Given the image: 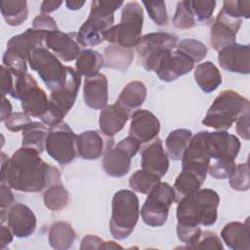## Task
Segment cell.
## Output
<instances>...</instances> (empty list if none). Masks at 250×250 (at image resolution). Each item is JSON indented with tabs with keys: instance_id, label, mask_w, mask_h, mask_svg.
<instances>
[{
	"instance_id": "obj_32",
	"label": "cell",
	"mask_w": 250,
	"mask_h": 250,
	"mask_svg": "<svg viewBox=\"0 0 250 250\" xmlns=\"http://www.w3.org/2000/svg\"><path fill=\"white\" fill-rule=\"evenodd\" d=\"M0 5L2 17L7 24L18 26L26 21L28 8L25 0H3Z\"/></svg>"
},
{
	"instance_id": "obj_2",
	"label": "cell",
	"mask_w": 250,
	"mask_h": 250,
	"mask_svg": "<svg viewBox=\"0 0 250 250\" xmlns=\"http://www.w3.org/2000/svg\"><path fill=\"white\" fill-rule=\"evenodd\" d=\"M220 197L210 188L198 189L179 200L177 205V236L187 246L194 243L200 233V226H212L218 217Z\"/></svg>"
},
{
	"instance_id": "obj_7",
	"label": "cell",
	"mask_w": 250,
	"mask_h": 250,
	"mask_svg": "<svg viewBox=\"0 0 250 250\" xmlns=\"http://www.w3.org/2000/svg\"><path fill=\"white\" fill-rule=\"evenodd\" d=\"M65 69L64 82L51 92L47 111L40 118L49 127L56 126L63 121L64 116L73 106L79 91L81 75L71 66H65Z\"/></svg>"
},
{
	"instance_id": "obj_47",
	"label": "cell",
	"mask_w": 250,
	"mask_h": 250,
	"mask_svg": "<svg viewBox=\"0 0 250 250\" xmlns=\"http://www.w3.org/2000/svg\"><path fill=\"white\" fill-rule=\"evenodd\" d=\"M0 208H1V222L4 223L7 219L8 210L14 205L15 199L11 188L5 184H1L0 189Z\"/></svg>"
},
{
	"instance_id": "obj_14",
	"label": "cell",
	"mask_w": 250,
	"mask_h": 250,
	"mask_svg": "<svg viewBox=\"0 0 250 250\" xmlns=\"http://www.w3.org/2000/svg\"><path fill=\"white\" fill-rule=\"evenodd\" d=\"M140 142L128 136L109 148L103 157V169L109 177H123L130 171L131 159L140 148Z\"/></svg>"
},
{
	"instance_id": "obj_15",
	"label": "cell",
	"mask_w": 250,
	"mask_h": 250,
	"mask_svg": "<svg viewBox=\"0 0 250 250\" xmlns=\"http://www.w3.org/2000/svg\"><path fill=\"white\" fill-rule=\"evenodd\" d=\"M208 131H200L191 137L182 156V170L206 179L210 157L207 148Z\"/></svg>"
},
{
	"instance_id": "obj_36",
	"label": "cell",
	"mask_w": 250,
	"mask_h": 250,
	"mask_svg": "<svg viewBox=\"0 0 250 250\" xmlns=\"http://www.w3.org/2000/svg\"><path fill=\"white\" fill-rule=\"evenodd\" d=\"M204 181L197 175L188 171L182 170V172L176 178L174 186L172 187L175 202L178 203L179 200H181L183 197L200 189Z\"/></svg>"
},
{
	"instance_id": "obj_49",
	"label": "cell",
	"mask_w": 250,
	"mask_h": 250,
	"mask_svg": "<svg viewBox=\"0 0 250 250\" xmlns=\"http://www.w3.org/2000/svg\"><path fill=\"white\" fill-rule=\"evenodd\" d=\"M15 75L5 65H1V93L2 96L11 95L14 88Z\"/></svg>"
},
{
	"instance_id": "obj_29",
	"label": "cell",
	"mask_w": 250,
	"mask_h": 250,
	"mask_svg": "<svg viewBox=\"0 0 250 250\" xmlns=\"http://www.w3.org/2000/svg\"><path fill=\"white\" fill-rule=\"evenodd\" d=\"M146 98V87L139 80H134L126 84L118 96L117 103L129 111L139 108Z\"/></svg>"
},
{
	"instance_id": "obj_27",
	"label": "cell",
	"mask_w": 250,
	"mask_h": 250,
	"mask_svg": "<svg viewBox=\"0 0 250 250\" xmlns=\"http://www.w3.org/2000/svg\"><path fill=\"white\" fill-rule=\"evenodd\" d=\"M221 237L228 247L233 250L250 249V226L249 218L244 223L230 222L227 224L222 231Z\"/></svg>"
},
{
	"instance_id": "obj_23",
	"label": "cell",
	"mask_w": 250,
	"mask_h": 250,
	"mask_svg": "<svg viewBox=\"0 0 250 250\" xmlns=\"http://www.w3.org/2000/svg\"><path fill=\"white\" fill-rule=\"evenodd\" d=\"M7 223L14 235L24 238L34 232L37 220L28 206L22 203H16L8 210Z\"/></svg>"
},
{
	"instance_id": "obj_1",
	"label": "cell",
	"mask_w": 250,
	"mask_h": 250,
	"mask_svg": "<svg viewBox=\"0 0 250 250\" xmlns=\"http://www.w3.org/2000/svg\"><path fill=\"white\" fill-rule=\"evenodd\" d=\"M36 150L21 146L8 158L1 152V184L19 191L39 192L61 183L57 167L46 163Z\"/></svg>"
},
{
	"instance_id": "obj_50",
	"label": "cell",
	"mask_w": 250,
	"mask_h": 250,
	"mask_svg": "<svg viewBox=\"0 0 250 250\" xmlns=\"http://www.w3.org/2000/svg\"><path fill=\"white\" fill-rule=\"evenodd\" d=\"M236 133L244 140H249V111L240 115L236 120Z\"/></svg>"
},
{
	"instance_id": "obj_21",
	"label": "cell",
	"mask_w": 250,
	"mask_h": 250,
	"mask_svg": "<svg viewBox=\"0 0 250 250\" xmlns=\"http://www.w3.org/2000/svg\"><path fill=\"white\" fill-rule=\"evenodd\" d=\"M104 136H102L98 131L94 130L82 132L79 136H77V154L86 160L100 158L113 146L112 138H107L104 140Z\"/></svg>"
},
{
	"instance_id": "obj_53",
	"label": "cell",
	"mask_w": 250,
	"mask_h": 250,
	"mask_svg": "<svg viewBox=\"0 0 250 250\" xmlns=\"http://www.w3.org/2000/svg\"><path fill=\"white\" fill-rule=\"evenodd\" d=\"M62 4V1H56V0H46L43 1L41 6H40V11L41 14L48 15L49 13H52L60 8V6Z\"/></svg>"
},
{
	"instance_id": "obj_24",
	"label": "cell",
	"mask_w": 250,
	"mask_h": 250,
	"mask_svg": "<svg viewBox=\"0 0 250 250\" xmlns=\"http://www.w3.org/2000/svg\"><path fill=\"white\" fill-rule=\"evenodd\" d=\"M83 98L85 104L93 109H103L108 101V86L106 76L98 73L86 77L83 86Z\"/></svg>"
},
{
	"instance_id": "obj_48",
	"label": "cell",
	"mask_w": 250,
	"mask_h": 250,
	"mask_svg": "<svg viewBox=\"0 0 250 250\" xmlns=\"http://www.w3.org/2000/svg\"><path fill=\"white\" fill-rule=\"evenodd\" d=\"M32 28L45 32L59 29L56 21L52 17L45 14H40L34 18L32 21Z\"/></svg>"
},
{
	"instance_id": "obj_11",
	"label": "cell",
	"mask_w": 250,
	"mask_h": 250,
	"mask_svg": "<svg viewBox=\"0 0 250 250\" xmlns=\"http://www.w3.org/2000/svg\"><path fill=\"white\" fill-rule=\"evenodd\" d=\"M173 202H175L173 188L168 183L159 182L147 193L142 206L141 216L144 223L153 228L163 226Z\"/></svg>"
},
{
	"instance_id": "obj_44",
	"label": "cell",
	"mask_w": 250,
	"mask_h": 250,
	"mask_svg": "<svg viewBox=\"0 0 250 250\" xmlns=\"http://www.w3.org/2000/svg\"><path fill=\"white\" fill-rule=\"evenodd\" d=\"M227 15L234 19H249L250 17V1H224L221 9Z\"/></svg>"
},
{
	"instance_id": "obj_55",
	"label": "cell",
	"mask_w": 250,
	"mask_h": 250,
	"mask_svg": "<svg viewBox=\"0 0 250 250\" xmlns=\"http://www.w3.org/2000/svg\"><path fill=\"white\" fill-rule=\"evenodd\" d=\"M84 4H85V1H79V0H70V1L65 2L67 9L73 10V11L81 9Z\"/></svg>"
},
{
	"instance_id": "obj_26",
	"label": "cell",
	"mask_w": 250,
	"mask_h": 250,
	"mask_svg": "<svg viewBox=\"0 0 250 250\" xmlns=\"http://www.w3.org/2000/svg\"><path fill=\"white\" fill-rule=\"evenodd\" d=\"M47 32L34 28H27L23 33L11 37L7 42L6 51L21 59L27 60L31 50L43 46Z\"/></svg>"
},
{
	"instance_id": "obj_46",
	"label": "cell",
	"mask_w": 250,
	"mask_h": 250,
	"mask_svg": "<svg viewBox=\"0 0 250 250\" xmlns=\"http://www.w3.org/2000/svg\"><path fill=\"white\" fill-rule=\"evenodd\" d=\"M5 127L11 132L23 131L31 122L30 116L24 112H14L12 115L4 121Z\"/></svg>"
},
{
	"instance_id": "obj_28",
	"label": "cell",
	"mask_w": 250,
	"mask_h": 250,
	"mask_svg": "<svg viewBox=\"0 0 250 250\" xmlns=\"http://www.w3.org/2000/svg\"><path fill=\"white\" fill-rule=\"evenodd\" d=\"M194 80L204 93L215 91L222 83V74L212 62H204L196 65L194 69Z\"/></svg>"
},
{
	"instance_id": "obj_9",
	"label": "cell",
	"mask_w": 250,
	"mask_h": 250,
	"mask_svg": "<svg viewBox=\"0 0 250 250\" xmlns=\"http://www.w3.org/2000/svg\"><path fill=\"white\" fill-rule=\"evenodd\" d=\"M10 96L21 100L23 112L30 117L41 118L47 111L49 104L47 94L27 72L15 75L14 88Z\"/></svg>"
},
{
	"instance_id": "obj_45",
	"label": "cell",
	"mask_w": 250,
	"mask_h": 250,
	"mask_svg": "<svg viewBox=\"0 0 250 250\" xmlns=\"http://www.w3.org/2000/svg\"><path fill=\"white\" fill-rule=\"evenodd\" d=\"M187 248H199V249H223L224 246L221 242L220 237L218 236V234L214 231L211 230H204L201 231L198 239L187 246Z\"/></svg>"
},
{
	"instance_id": "obj_3",
	"label": "cell",
	"mask_w": 250,
	"mask_h": 250,
	"mask_svg": "<svg viewBox=\"0 0 250 250\" xmlns=\"http://www.w3.org/2000/svg\"><path fill=\"white\" fill-rule=\"evenodd\" d=\"M207 148L210 157L207 173L219 180L229 178L235 167V159L240 149V142L227 131L208 132Z\"/></svg>"
},
{
	"instance_id": "obj_10",
	"label": "cell",
	"mask_w": 250,
	"mask_h": 250,
	"mask_svg": "<svg viewBox=\"0 0 250 250\" xmlns=\"http://www.w3.org/2000/svg\"><path fill=\"white\" fill-rule=\"evenodd\" d=\"M177 46V37L167 32H151L141 36L136 51L138 62L147 71H155L160 61Z\"/></svg>"
},
{
	"instance_id": "obj_31",
	"label": "cell",
	"mask_w": 250,
	"mask_h": 250,
	"mask_svg": "<svg viewBox=\"0 0 250 250\" xmlns=\"http://www.w3.org/2000/svg\"><path fill=\"white\" fill-rule=\"evenodd\" d=\"M104 65L105 67L126 70L134 60L132 49H126L117 45H109L104 52Z\"/></svg>"
},
{
	"instance_id": "obj_52",
	"label": "cell",
	"mask_w": 250,
	"mask_h": 250,
	"mask_svg": "<svg viewBox=\"0 0 250 250\" xmlns=\"http://www.w3.org/2000/svg\"><path fill=\"white\" fill-rule=\"evenodd\" d=\"M13 232L9 229V227L1 226L0 229V242H1V249H4L13 241Z\"/></svg>"
},
{
	"instance_id": "obj_34",
	"label": "cell",
	"mask_w": 250,
	"mask_h": 250,
	"mask_svg": "<svg viewBox=\"0 0 250 250\" xmlns=\"http://www.w3.org/2000/svg\"><path fill=\"white\" fill-rule=\"evenodd\" d=\"M48 131L44 123L32 121L23 131H22V142L21 146L23 147H28L36 150L37 152H43Z\"/></svg>"
},
{
	"instance_id": "obj_30",
	"label": "cell",
	"mask_w": 250,
	"mask_h": 250,
	"mask_svg": "<svg viewBox=\"0 0 250 250\" xmlns=\"http://www.w3.org/2000/svg\"><path fill=\"white\" fill-rule=\"evenodd\" d=\"M48 234L49 244L56 250L69 249L73 245L76 237L74 229L66 222H57L53 224Z\"/></svg>"
},
{
	"instance_id": "obj_17",
	"label": "cell",
	"mask_w": 250,
	"mask_h": 250,
	"mask_svg": "<svg viewBox=\"0 0 250 250\" xmlns=\"http://www.w3.org/2000/svg\"><path fill=\"white\" fill-rule=\"evenodd\" d=\"M221 67L229 72L248 74L250 72V47L233 43L218 51Z\"/></svg>"
},
{
	"instance_id": "obj_16",
	"label": "cell",
	"mask_w": 250,
	"mask_h": 250,
	"mask_svg": "<svg viewBox=\"0 0 250 250\" xmlns=\"http://www.w3.org/2000/svg\"><path fill=\"white\" fill-rule=\"evenodd\" d=\"M242 20L234 19L222 10L218 13L210 30V44L216 51L235 43Z\"/></svg>"
},
{
	"instance_id": "obj_6",
	"label": "cell",
	"mask_w": 250,
	"mask_h": 250,
	"mask_svg": "<svg viewBox=\"0 0 250 250\" xmlns=\"http://www.w3.org/2000/svg\"><path fill=\"white\" fill-rule=\"evenodd\" d=\"M140 216L139 198L129 189L116 191L111 201L109 230L118 240L127 238L134 230Z\"/></svg>"
},
{
	"instance_id": "obj_13",
	"label": "cell",
	"mask_w": 250,
	"mask_h": 250,
	"mask_svg": "<svg viewBox=\"0 0 250 250\" xmlns=\"http://www.w3.org/2000/svg\"><path fill=\"white\" fill-rule=\"evenodd\" d=\"M77 136L64 122L50 127L45 149L49 156L62 165H66L77 156Z\"/></svg>"
},
{
	"instance_id": "obj_12",
	"label": "cell",
	"mask_w": 250,
	"mask_h": 250,
	"mask_svg": "<svg viewBox=\"0 0 250 250\" xmlns=\"http://www.w3.org/2000/svg\"><path fill=\"white\" fill-rule=\"evenodd\" d=\"M27 61L31 69L38 73L51 92L64 82L66 74L65 65L47 48L43 46L34 48L29 53Z\"/></svg>"
},
{
	"instance_id": "obj_5",
	"label": "cell",
	"mask_w": 250,
	"mask_h": 250,
	"mask_svg": "<svg viewBox=\"0 0 250 250\" xmlns=\"http://www.w3.org/2000/svg\"><path fill=\"white\" fill-rule=\"evenodd\" d=\"M249 108L248 99L234 90H224L215 98L202 123L216 130L227 131L240 115L249 111Z\"/></svg>"
},
{
	"instance_id": "obj_40",
	"label": "cell",
	"mask_w": 250,
	"mask_h": 250,
	"mask_svg": "<svg viewBox=\"0 0 250 250\" xmlns=\"http://www.w3.org/2000/svg\"><path fill=\"white\" fill-rule=\"evenodd\" d=\"M177 51L183 53L187 57H188L193 62H198L202 61L207 55V47L206 45L192 38H186L181 40L177 46Z\"/></svg>"
},
{
	"instance_id": "obj_35",
	"label": "cell",
	"mask_w": 250,
	"mask_h": 250,
	"mask_svg": "<svg viewBox=\"0 0 250 250\" xmlns=\"http://www.w3.org/2000/svg\"><path fill=\"white\" fill-rule=\"evenodd\" d=\"M104 65L103 56L92 49H86L80 52L76 59V71L85 77H91L99 73Z\"/></svg>"
},
{
	"instance_id": "obj_38",
	"label": "cell",
	"mask_w": 250,
	"mask_h": 250,
	"mask_svg": "<svg viewBox=\"0 0 250 250\" xmlns=\"http://www.w3.org/2000/svg\"><path fill=\"white\" fill-rule=\"evenodd\" d=\"M159 182L160 178L158 176L141 169L131 175L129 179V186L137 192L147 194Z\"/></svg>"
},
{
	"instance_id": "obj_43",
	"label": "cell",
	"mask_w": 250,
	"mask_h": 250,
	"mask_svg": "<svg viewBox=\"0 0 250 250\" xmlns=\"http://www.w3.org/2000/svg\"><path fill=\"white\" fill-rule=\"evenodd\" d=\"M149 18L157 25H165L168 22L166 3L164 1H143Z\"/></svg>"
},
{
	"instance_id": "obj_54",
	"label": "cell",
	"mask_w": 250,
	"mask_h": 250,
	"mask_svg": "<svg viewBox=\"0 0 250 250\" xmlns=\"http://www.w3.org/2000/svg\"><path fill=\"white\" fill-rule=\"evenodd\" d=\"M12 115V104L5 96H2V103H1V116L0 120L5 121Z\"/></svg>"
},
{
	"instance_id": "obj_19",
	"label": "cell",
	"mask_w": 250,
	"mask_h": 250,
	"mask_svg": "<svg viewBox=\"0 0 250 250\" xmlns=\"http://www.w3.org/2000/svg\"><path fill=\"white\" fill-rule=\"evenodd\" d=\"M159 131L160 122L152 112L146 109H139L132 114L129 136L138 140L141 145L149 143L155 139Z\"/></svg>"
},
{
	"instance_id": "obj_18",
	"label": "cell",
	"mask_w": 250,
	"mask_h": 250,
	"mask_svg": "<svg viewBox=\"0 0 250 250\" xmlns=\"http://www.w3.org/2000/svg\"><path fill=\"white\" fill-rule=\"evenodd\" d=\"M194 62L179 51L168 52L160 61L155 72L160 80L172 82L192 70Z\"/></svg>"
},
{
	"instance_id": "obj_37",
	"label": "cell",
	"mask_w": 250,
	"mask_h": 250,
	"mask_svg": "<svg viewBox=\"0 0 250 250\" xmlns=\"http://www.w3.org/2000/svg\"><path fill=\"white\" fill-rule=\"evenodd\" d=\"M45 206L52 211L64 209L69 202V195L63 185L56 184L49 187L43 195Z\"/></svg>"
},
{
	"instance_id": "obj_8",
	"label": "cell",
	"mask_w": 250,
	"mask_h": 250,
	"mask_svg": "<svg viewBox=\"0 0 250 250\" xmlns=\"http://www.w3.org/2000/svg\"><path fill=\"white\" fill-rule=\"evenodd\" d=\"M144 23V10L136 2H128L121 12L120 22L110 27L104 34V40L112 45L126 49L136 47L140 41Z\"/></svg>"
},
{
	"instance_id": "obj_42",
	"label": "cell",
	"mask_w": 250,
	"mask_h": 250,
	"mask_svg": "<svg viewBox=\"0 0 250 250\" xmlns=\"http://www.w3.org/2000/svg\"><path fill=\"white\" fill-rule=\"evenodd\" d=\"M230 187L238 191L249 189V167L247 163L235 165L229 176Z\"/></svg>"
},
{
	"instance_id": "obj_41",
	"label": "cell",
	"mask_w": 250,
	"mask_h": 250,
	"mask_svg": "<svg viewBox=\"0 0 250 250\" xmlns=\"http://www.w3.org/2000/svg\"><path fill=\"white\" fill-rule=\"evenodd\" d=\"M216 7V1L194 0L190 1V8L195 18V21L207 24L212 20V15Z\"/></svg>"
},
{
	"instance_id": "obj_22",
	"label": "cell",
	"mask_w": 250,
	"mask_h": 250,
	"mask_svg": "<svg viewBox=\"0 0 250 250\" xmlns=\"http://www.w3.org/2000/svg\"><path fill=\"white\" fill-rule=\"evenodd\" d=\"M141 166L142 169L155 174L160 179L165 176L169 168V160L161 139L156 137L143 147L141 151Z\"/></svg>"
},
{
	"instance_id": "obj_39",
	"label": "cell",
	"mask_w": 250,
	"mask_h": 250,
	"mask_svg": "<svg viewBox=\"0 0 250 250\" xmlns=\"http://www.w3.org/2000/svg\"><path fill=\"white\" fill-rule=\"evenodd\" d=\"M195 18L190 8V1L184 0L177 3L172 23L179 29H189L195 25Z\"/></svg>"
},
{
	"instance_id": "obj_4",
	"label": "cell",
	"mask_w": 250,
	"mask_h": 250,
	"mask_svg": "<svg viewBox=\"0 0 250 250\" xmlns=\"http://www.w3.org/2000/svg\"><path fill=\"white\" fill-rule=\"evenodd\" d=\"M123 4V1H93L88 19L76 33L78 44L91 47L104 42L105 32L113 26L114 12Z\"/></svg>"
},
{
	"instance_id": "obj_25",
	"label": "cell",
	"mask_w": 250,
	"mask_h": 250,
	"mask_svg": "<svg viewBox=\"0 0 250 250\" xmlns=\"http://www.w3.org/2000/svg\"><path fill=\"white\" fill-rule=\"evenodd\" d=\"M130 116V111L115 102L113 104L106 105L101 110L99 125L102 133L112 138L120 132Z\"/></svg>"
},
{
	"instance_id": "obj_33",
	"label": "cell",
	"mask_w": 250,
	"mask_h": 250,
	"mask_svg": "<svg viewBox=\"0 0 250 250\" xmlns=\"http://www.w3.org/2000/svg\"><path fill=\"white\" fill-rule=\"evenodd\" d=\"M191 137L192 132L185 128L176 129L170 132L165 140V148L168 156L174 161L180 160Z\"/></svg>"
},
{
	"instance_id": "obj_20",
	"label": "cell",
	"mask_w": 250,
	"mask_h": 250,
	"mask_svg": "<svg viewBox=\"0 0 250 250\" xmlns=\"http://www.w3.org/2000/svg\"><path fill=\"white\" fill-rule=\"evenodd\" d=\"M46 47L63 62H71L80 54V45L76 40V33H64L59 29L47 32L45 36Z\"/></svg>"
},
{
	"instance_id": "obj_51",
	"label": "cell",
	"mask_w": 250,
	"mask_h": 250,
	"mask_svg": "<svg viewBox=\"0 0 250 250\" xmlns=\"http://www.w3.org/2000/svg\"><path fill=\"white\" fill-rule=\"evenodd\" d=\"M104 240L96 235H86L83 237L80 245V249H102L104 245Z\"/></svg>"
}]
</instances>
